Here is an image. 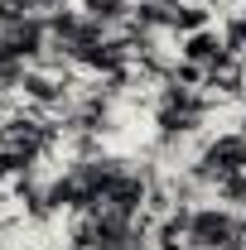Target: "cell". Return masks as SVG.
<instances>
[{"instance_id": "obj_3", "label": "cell", "mask_w": 246, "mask_h": 250, "mask_svg": "<svg viewBox=\"0 0 246 250\" xmlns=\"http://www.w3.org/2000/svg\"><path fill=\"white\" fill-rule=\"evenodd\" d=\"M179 58L193 62V67H203V72H213L217 62L232 58V48H227V39H222L217 24H203V29H193V34H179Z\"/></svg>"}, {"instance_id": "obj_5", "label": "cell", "mask_w": 246, "mask_h": 250, "mask_svg": "<svg viewBox=\"0 0 246 250\" xmlns=\"http://www.w3.org/2000/svg\"><path fill=\"white\" fill-rule=\"evenodd\" d=\"M116 250H154V241H150V226H145V231H135L130 241H121Z\"/></svg>"}, {"instance_id": "obj_1", "label": "cell", "mask_w": 246, "mask_h": 250, "mask_svg": "<svg viewBox=\"0 0 246 250\" xmlns=\"http://www.w3.org/2000/svg\"><path fill=\"white\" fill-rule=\"evenodd\" d=\"M188 250H246V212L227 202H198L188 207Z\"/></svg>"}, {"instance_id": "obj_2", "label": "cell", "mask_w": 246, "mask_h": 250, "mask_svg": "<svg viewBox=\"0 0 246 250\" xmlns=\"http://www.w3.org/2000/svg\"><path fill=\"white\" fill-rule=\"evenodd\" d=\"M188 168H193V178L208 188V192H213L222 178L246 173V130H208Z\"/></svg>"}, {"instance_id": "obj_4", "label": "cell", "mask_w": 246, "mask_h": 250, "mask_svg": "<svg viewBox=\"0 0 246 250\" xmlns=\"http://www.w3.org/2000/svg\"><path fill=\"white\" fill-rule=\"evenodd\" d=\"M77 10L87 15V20H97V24H106V29L116 34L130 24V15H135V0H77Z\"/></svg>"}]
</instances>
